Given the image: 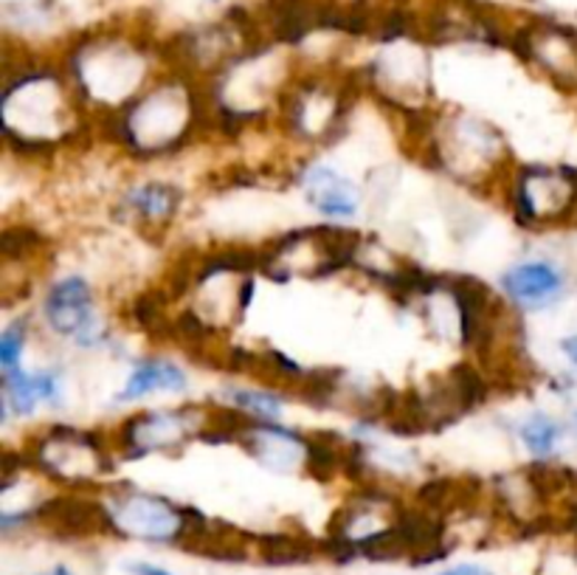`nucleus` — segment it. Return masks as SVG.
<instances>
[{
	"label": "nucleus",
	"mask_w": 577,
	"mask_h": 575,
	"mask_svg": "<svg viewBox=\"0 0 577 575\" xmlns=\"http://www.w3.org/2000/svg\"><path fill=\"white\" fill-rule=\"evenodd\" d=\"M102 116L105 128L113 130L110 139L139 158L172 156L203 128L200 91L181 73L141 91L127 108Z\"/></svg>",
	"instance_id": "f257e3e1"
},
{
	"label": "nucleus",
	"mask_w": 577,
	"mask_h": 575,
	"mask_svg": "<svg viewBox=\"0 0 577 575\" xmlns=\"http://www.w3.org/2000/svg\"><path fill=\"white\" fill-rule=\"evenodd\" d=\"M77 99L71 82L46 68L7 77L0 119L9 150L23 158H49L62 136L79 130Z\"/></svg>",
	"instance_id": "f03ea898"
},
{
	"label": "nucleus",
	"mask_w": 577,
	"mask_h": 575,
	"mask_svg": "<svg viewBox=\"0 0 577 575\" xmlns=\"http://www.w3.org/2000/svg\"><path fill=\"white\" fill-rule=\"evenodd\" d=\"M71 88L91 110L113 113L139 97L147 77V62L139 49L121 40H88L73 49L68 60Z\"/></svg>",
	"instance_id": "7ed1b4c3"
},
{
	"label": "nucleus",
	"mask_w": 577,
	"mask_h": 575,
	"mask_svg": "<svg viewBox=\"0 0 577 575\" xmlns=\"http://www.w3.org/2000/svg\"><path fill=\"white\" fill-rule=\"evenodd\" d=\"M505 163H510V150L499 128L468 113H457L451 119L439 116L434 170H448L459 181L481 189L499 181Z\"/></svg>",
	"instance_id": "20e7f679"
},
{
	"label": "nucleus",
	"mask_w": 577,
	"mask_h": 575,
	"mask_svg": "<svg viewBox=\"0 0 577 575\" xmlns=\"http://www.w3.org/2000/svg\"><path fill=\"white\" fill-rule=\"evenodd\" d=\"M29 466L71 490L84 488L113 474V455L108 443L91 429L54 424L42 429L26 448Z\"/></svg>",
	"instance_id": "39448f33"
},
{
	"label": "nucleus",
	"mask_w": 577,
	"mask_h": 575,
	"mask_svg": "<svg viewBox=\"0 0 577 575\" xmlns=\"http://www.w3.org/2000/svg\"><path fill=\"white\" fill-rule=\"evenodd\" d=\"M510 207L524 229H553L577 220V170L524 167L510 184Z\"/></svg>",
	"instance_id": "423d86ee"
},
{
	"label": "nucleus",
	"mask_w": 577,
	"mask_h": 575,
	"mask_svg": "<svg viewBox=\"0 0 577 575\" xmlns=\"http://www.w3.org/2000/svg\"><path fill=\"white\" fill-rule=\"evenodd\" d=\"M206 426H209V406L187 404L178 409H150L121 424L116 452H121L127 460H139L156 452L167 455L192 440H203Z\"/></svg>",
	"instance_id": "0eeeda50"
},
{
	"label": "nucleus",
	"mask_w": 577,
	"mask_h": 575,
	"mask_svg": "<svg viewBox=\"0 0 577 575\" xmlns=\"http://www.w3.org/2000/svg\"><path fill=\"white\" fill-rule=\"evenodd\" d=\"M108 510L116 522L119 536L141 542H172L178 545L183 527H187V508L175 505L172 499L147 494V490L121 485L110 488Z\"/></svg>",
	"instance_id": "6e6552de"
},
{
	"label": "nucleus",
	"mask_w": 577,
	"mask_h": 575,
	"mask_svg": "<svg viewBox=\"0 0 577 575\" xmlns=\"http://www.w3.org/2000/svg\"><path fill=\"white\" fill-rule=\"evenodd\" d=\"M487 389H490L487 376L481 373V367L470 361H459L446 369L442 376L428 378L426 387H417L422 409H426L428 429H446V426H454L459 418L479 409L487 398Z\"/></svg>",
	"instance_id": "1a4fd4ad"
},
{
	"label": "nucleus",
	"mask_w": 577,
	"mask_h": 575,
	"mask_svg": "<svg viewBox=\"0 0 577 575\" xmlns=\"http://www.w3.org/2000/svg\"><path fill=\"white\" fill-rule=\"evenodd\" d=\"M29 522H37L42 531H49L51 536H57L62 542L119 536L108 505L93 497H84L79 490L62 494V497H51L46 503H37L29 510Z\"/></svg>",
	"instance_id": "9d476101"
},
{
	"label": "nucleus",
	"mask_w": 577,
	"mask_h": 575,
	"mask_svg": "<svg viewBox=\"0 0 577 575\" xmlns=\"http://www.w3.org/2000/svg\"><path fill=\"white\" fill-rule=\"evenodd\" d=\"M42 314L51 334L77 339L82 347H97L105 334L93 319V291L88 279L66 277L54 282L42 299Z\"/></svg>",
	"instance_id": "9b49d317"
},
{
	"label": "nucleus",
	"mask_w": 577,
	"mask_h": 575,
	"mask_svg": "<svg viewBox=\"0 0 577 575\" xmlns=\"http://www.w3.org/2000/svg\"><path fill=\"white\" fill-rule=\"evenodd\" d=\"M253 533L240 531L223 519H209L198 508H187V527H183L178 547L211 562H248L253 553Z\"/></svg>",
	"instance_id": "f8f14e48"
},
{
	"label": "nucleus",
	"mask_w": 577,
	"mask_h": 575,
	"mask_svg": "<svg viewBox=\"0 0 577 575\" xmlns=\"http://www.w3.org/2000/svg\"><path fill=\"white\" fill-rule=\"evenodd\" d=\"M237 443L246 448L259 466L268 468V472L288 474L307 466V446H310L307 437L282 429L279 424L251 420V424L237 435Z\"/></svg>",
	"instance_id": "ddd939ff"
},
{
	"label": "nucleus",
	"mask_w": 577,
	"mask_h": 575,
	"mask_svg": "<svg viewBox=\"0 0 577 575\" xmlns=\"http://www.w3.org/2000/svg\"><path fill=\"white\" fill-rule=\"evenodd\" d=\"M501 288L521 308H544L564 294V274L553 262H521L501 277Z\"/></svg>",
	"instance_id": "4468645a"
},
{
	"label": "nucleus",
	"mask_w": 577,
	"mask_h": 575,
	"mask_svg": "<svg viewBox=\"0 0 577 575\" xmlns=\"http://www.w3.org/2000/svg\"><path fill=\"white\" fill-rule=\"evenodd\" d=\"M301 187H305L310 207L319 209L325 218H352L361 204L358 189L325 163H314L310 170L301 172Z\"/></svg>",
	"instance_id": "2eb2a0df"
},
{
	"label": "nucleus",
	"mask_w": 577,
	"mask_h": 575,
	"mask_svg": "<svg viewBox=\"0 0 577 575\" xmlns=\"http://www.w3.org/2000/svg\"><path fill=\"white\" fill-rule=\"evenodd\" d=\"M125 204L141 231H167L181 212L183 192L169 181H147L130 189Z\"/></svg>",
	"instance_id": "dca6fc26"
},
{
	"label": "nucleus",
	"mask_w": 577,
	"mask_h": 575,
	"mask_svg": "<svg viewBox=\"0 0 577 575\" xmlns=\"http://www.w3.org/2000/svg\"><path fill=\"white\" fill-rule=\"evenodd\" d=\"M60 400V378L54 373H26L23 367L7 369L3 376V418L9 413L31 415L37 404Z\"/></svg>",
	"instance_id": "f3484780"
},
{
	"label": "nucleus",
	"mask_w": 577,
	"mask_h": 575,
	"mask_svg": "<svg viewBox=\"0 0 577 575\" xmlns=\"http://www.w3.org/2000/svg\"><path fill=\"white\" fill-rule=\"evenodd\" d=\"M481 483L476 477H431L417 490V505L431 514H470L479 505Z\"/></svg>",
	"instance_id": "a211bd4d"
},
{
	"label": "nucleus",
	"mask_w": 577,
	"mask_h": 575,
	"mask_svg": "<svg viewBox=\"0 0 577 575\" xmlns=\"http://www.w3.org/2000/svg\"><path fill=\"white\" fill-rule=\"evenodd\" d=\"M187 373L167 358H141L130 369L125 389L119 393V404H130L152 393H183L187 389Z\"/></svg>",
	"instance_id": "6ab92c4d"
},
{
	"label": "nucleus",
	"mask_w": 577,
	"mask_h": 575,
	"mask_svg": "<svg viewBox=\"0 0 577 575\" xmlns=\"http://www.w3.org/2000/svg\"><path fill=\"white\" fill-rule=\"evenodd\" d=\"M253 553L262 564L271 567H294V564L314 562L321 545H316L305 533H262L253 539Z\"/></svg>",
	"instance_id": "aec40b11"
},
{
	"label": "nucleus",
	"mask_w": 577,
	"mask_h": 575,
	"mask_svg": "<svg viewBox=\"0 0 577 575\" xmlns=\"http://www.w3.org/2000/svg\"><path fill=\"white\" fill-rule=\"evenodd\" d=\"M229 400L231 406L262 424H277L282 418V398L271 389H231Z\"/></svg>",
	"instance_id": "412c9836"
},
{
	"label": "nucleus",
	"mask_w": 577,
	"mask_h": 575,
	"mask_svg": "<svg viewBox=\"0 0 577 575\" xmlns=\"http://www.w3.org/2000/svg\"><path fill=\"white\" fill-rule=\"evenodd\" d=\"M564 435V426L558 420L547 418V415H533L529 420H524L521 426V440L524 446L533 452L536 457H549L555 452V443Z\"/></svg>",
	"instance_id": "4be33fe9"
},
{
	"label": "nucleus",
	"mask_w": 577,
	"mask_h": 575,
	"mask_svg": "<svg viewBox=\"0 0 577 575\" xmlns=\"http://www.w3.org/2000/svg\"><path fill=\"white\" fill-rule=\"evenodd\" d=\"M26 334H29V321L14 319L12 325H7L3 336H0V364L3 369L20 367V356H23L26 347Z\"/></svg>",
	"instance_id": "5701e85b"
},
{
	"label": "nucleus",
	"mask_w": 577,
	"mask_h": 575,
	"mask_svg": "<svg viewBox=\"0 0 577 575\" xmlns=\"http://www.w3.org/2000/svg\"><path fill=\"white\" fill-rule=\"evenodd\" d=\"M442 575H494V573H490V569H485V567H479V564H459V567L446 569Z\"/></svg>",
	"instance_id": "b1692460"
},
{
	"label": "nucleus",
	"mask_w": 577,
	"mask_h": 575,
	"mask_svg": "<svg viewBox=\"0 0 577 575\" xmlns=\"http://www.w3.org/2000/svg\"><path fill=\"white\" fill-rule=\"evenodd\" d=\"M130 569L132 575H172V573H167V569L163 567H156V564H145V562H139V564H130Z\"/></svg>",
	"instance_id": "393cba45"
},
{
	"label": "nucleus",
	"mask_w": 577,
	"mask_h": 575,
	"mask_svg": "<svg viewBox=\"0 0 577 575\" xmlns=\"http://www.w3.org/2000/svg\"><path fill=\"white\" fill-rule=\"evenodd\" d=\"M560 350H564V356L569 358L571 364H577V334L566 336V339L560 341Z\"/></svg>",
	"instance_id": "a878e982"
},
{
	"label": "nucleus",
	"mask_w": 577,
	"mask_h": 575,
	"mask_svg": "<svg viewBox=\"0 0 577 575\" xmlns=\"http://www.w3.org/2000/svg\"><path fill=\"white\" fill-rule=\"evenodd\" d=\"M49 575H71V573H68V569L66 567H57V569H51V573Z\"/></svg>",
	"instance_id": "bb28decb"
}]
</instances>
